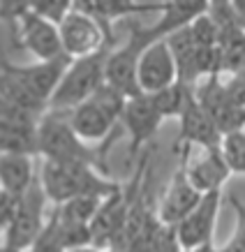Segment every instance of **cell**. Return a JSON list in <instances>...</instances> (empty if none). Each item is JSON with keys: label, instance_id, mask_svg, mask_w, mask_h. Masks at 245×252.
<instances>
[{"label": "cell", "instance_id": "14", "mask_svg": "<svg viewBox=\"0 0 245 252\" xmlns=\"http://www.w3.org/2000/svg\"><path fill=\"white\" fill-rule=\"evenodd\" d=\"M5 67L14 74L16 79H21L23 84L28 86L39 99H44L46 104L51 102L56 88L61 86V79L65 74V69L69 67L72 58H58V61L49 63H35V65H14L9 61H0Z\"/></svg>", "mask_w": 245, "mask_h": 252}, {"label": "cell", "instance_id": "11", "mask_svg": "<svg viewBox=\"0 0 245 252\" xmlns=\"http://www.w3.org/2000/svg\"><path fill=\"white\" fill-rule=\"evenodd\" d=\"M181 151V164L185 167L187 181L194 185V190L201 194L208 192H220L224 181L231 176L229 167L222 158V151H201V155L190 158V148H178Z\"/></svg>", "mask_w": 245, "mask_h": 252}, {"label": "cell", "instance_id": "30", "mask_svg": "<svg viewBox=\"0 0 245 252\" xmlns=\"http://www.w3.org/2000/svg\"><path fill=\"white\" fill-rule=\"evenodd\" d=\"M181 252H217V248L213 243H206V245H201V248H192V250H181Z\"/></svg>", "mask_w": 245, "mask_h": 252}, {"label": "cell", "instance_id": "7", "mask_svg": "<svg viewBox=\"0 0 245 252\" xmlns=\"http://www.w3.org/2000/svg\"><path fill=\"white\" fill-rule=\"evenodd\" d=\"M194 99L201 107V111L215 123V127L220 130L222 137L245 130V111H241L229 99L227 86L224 81H220V74L204 79L194 88Z\"/></svg>", "mask_w": 245, "mask_h": 252}, {"label": "cell", "instance_id": "21", "mask_svg": "<svg viewBox=\"0 0 245 252\" xmlns=\"http://www.w3.org/2000/svg\"><path fill=\"white\" fill-rule=\"evenodd\" d=\"M151 97H153L155 107H157V111L162 114V118H178V121H181V116H183L185 111L190 109L192 102H194V88L176 81L174 86L155 93Z\"/></svg>", "mask_w": 245, "mask_h": 252}, {"label": "cell", "instance_id": "25", "mask_svg": "<svg viewBox=\"0 0 245 252\" xmlns=\"http://www.w3.org/2000/svg\"><path fill=\"white\" fill-rule=\"evenodd\" d=\"M28 252H67L61 241V231H58V220L54 213H49L44 227L39 231V236L35 238V243L31 245Z\"/></svg>", "mask_w": 245, "mask_h": 252}, {"label": "cell", "instance_id": "8", "mask_svg": "<svg viewBox=\"0 0 245 252\" xmlns=\"http://www.w3.org/2000/svg\"><path fill=\"white\" fill-rule=\"evenodd\" d=\"M178 81V67L167 39L146 49L137 65V88L141 95H155Z\"/></svg>", "mask_w": 245, "mask_h": 252}, {"label": "cell", "instance_id": "1", "mask_svg": "<svg viewBox=\"0 0 245 252\" xmlns=\"http://www.w3.org/2000/svg\"><path fill=\"white\" fill-rule=\"evenodd\" d=\"M37 155L46 162H62V164H86L109 174L104 151L91 148L74 134L69 127L65 111H46L37 123Z\"/></svg>", "mask_w": 245, "mask_h": 252}, {"label": "cell", "instance_id": "28", "mask_svg": "<svg viewBox=\"0 0 245 252\" xmlns=\"http://www.w3.org/2000/svg\"><path fill=\"white\" fill-rule=\"evenodd\" d=\"M16 201H19V199L7 194V192L0 188V238L5 236L9 222H12V215H14V211H16ZM0 243H2V241H0Z\"/></svg>", "mask_w": 245, "mask_h": 252}, {"label": "cell", "instance_id": "17", "mask_svg": "<svg viewBox=\"0 0 245 252\" xmlns=\"http://www.w3.org/2000/svg\"><path fill=\"white\" fill-rule=\"evenodd\" d=\"M35 183H37V171H35L32 155L26 153L0 155V188L7 194L21 199Z\"/></svg>", "mask_w": 245, "mask_h": 252}, {"label": "cell", "instance_id": "22", "mask_svg": "<svg viewBox=\"0 0 245 252\" xmlns=\"http://www.w3.org/2000/svg\"><path fill=\"white\" fill-rule=\"evenodd\" d=\"M102 197H92V194H86V197H77L69 199L65 204L54 208V213L61 218L62 222H74V224H88L95 220V215L100 211Z\"/></svg>", "mask_w": 245, "mask_h": 252}, {"label": "cell", "instance_id": "20", "mask_svg": "<svg viewBox=\"0 0 245 252\" xmlns=\"http://www.w3.org/2000/svg\"><path fill=\"white\" fill-rule=\"evenodd\" d=\"M217 58H220V77L229 74L236 77L245 69V31H231L217 42Z\"/></svg>", "mask_w": 245, "mask_h": 252}, {"label": "cell", "instance_id": "12", "mask_svg": "<svg viewBox=\"0 0 245 252\" xmlns=\"http://www.w3.org/2000/svg\"><path fill=\"white\" fill-rule=\"evenodd\" d=\"M201 192L194 190V185L187 181L185 167L178 164V169L174 171L171 181H169L167 190L162 192L160 204H157V220L162 224L176 227L178 222L187 218V215L197 208V204L201 201Z\"/></svg>", "mask_w": 245, "mask_h": 252}, {"label": "cell", "instance_id": "10", "mask_svg": "<svg viewBox=\"0 0 245 252\" xmlns=\"http://www.w3.org/2000/svg\"><path fill=\"white\" fill-rule=\"evenodd\" d=\"M162 121L164 118L157 111L151 95H134L127 99V107L122 114V125L130 134V158H137L139 151L155 137Z\"/></svg>", "mask_w": 245, "mask_h": 252}, {"label": "cell", "instance_id": "15", "mask_svg": "<svg viewBox=\"0 0 245 252\" xmlns=\"http://www.w3.org/2000/svg\"><path fill=\"white\" fill-rule=\"evenodd\" d=\"M74 7H79L81 12L92 16V19L114 37V31H111L114 21H122V19H130V16L137 19V16L151 14V12H157V14H160L162 7H164V2H141V0H81V2H74Z\"/></svg>", "mask_w": 245, "mask_h": 252}, {"label": "cell", "instance_id": "16", "mask_svg": "<svg viewBox=\"0 0 245 252\" xmlns=\"http://www.w3.org/2000/svg\"><path fill=\"white\" fill-rule=\"evenodd\" d=\"M181 130H178V148H201V151H220L222 148V134L215 127V123L208 118L197 99L190 109L181 116Z\"/></svg>", "mask_w": 245, "mask_h": 252}, {"label": "cell", "instance_id": "31", "mask_svg": "<svg viewBox=\"0 0 245 252\" xmlns=\"http://www.w3.org/2000/svg\"><path fill=\"white\" fill-rule=\"evenodd\" d=\"M69 252H104V250L95 248V245H86V248H77V250H69Z\"/></svg>", "mask_w": 245, "mask_h": 252}, {"label": "cell", "instance_id": "26", "mask_svg": "<svg viewBox=\"0 0 245 252\" xmlns=\"http://www.w3.org/2000/svg\"><path fill=\"white\" fill-rule=\"evenodd\" d=\"M31 7L42 19L51 21L54 26H61L65 16L72 12L74 2H69V0H31Z\"/></svg>", "mask_w": 245, "mask_h": 252}, {"label": "cell", "instance_id": "34", "mask_svg": "<svg viewBox=\"0 0 245 252\" xmlns=\"http://www.w3.org/2000/svg\"><path fill=\"white\" fill-rule=\"evenodd\" d=\"M104 252H122V250H118V248H107Z\"/></svg>", "mask_w": 245, "mask_h": 252}, {"label": "cell", "instance_id": "23", "mask_svg": "<svg viewBox=\"0 0 245 252\" xmlns=\"http://www.w3.org/2000/svg\"><path fill=\"white\" fill-rule=\"evenodd\" d=\"M220 151L231 174H245V130L227 134Z\"/></svg>", "mask_w": 245, "mask_h": 252}, {"label": "cell", "instance_id": "27", "mask_svg": "<svg viewBox=\"0 0 245 252\" xmlns=\"http://www.w3.org/2000/svg\"><path fill=\"white\" fill-rule=\"evenodd\" d=\"M229 201L236 213V229H234V236L222 248H217V252H245V204L234 194L229 197Z\"/></svg>", "mask_w": 245, "mask_h": 252}, {"label": "cell", "instance_id": "19", "mask_svg": "<svg viewBox=\"0 0 245 252\" xmlns=\"http://www.w3.org/2000/svg\"><path fill=\"white\" fill-rule=\"evenodd\" d=\"M37 155V127L0 118V155Z\"/></svg>", "mask_w": 245, "mask_h": 252}, {"label": "cell", "instance_id": "35", "mask_svg": "<svg viewBox=\"0 0 245 252\" xmlns=\"http://www.w3.org/2000/svg\"><path fill=\"white\" fill-rule=\"evenodd\" d=\"M132 252H146V250H132Z\"/></svg>", "mask_w": 245, "mask_h": 252}, {"label": "cell", "instance_id": "3", "mask_svg": "<svg viewBox=\"0 0 245 252\" xmlns=\"http://www.w3.org/2000/svg\"><path fill=\"white\" fill-rule=\"evenodd\" d=\"M109 51H111V46L95 56L77 58V61L69 63V67L65 69V74L61 79V86L56 88L54 97L49 102V109L51 111H69L100 91L107 84Z\"/></svg>", "mask_w": 245, "mask_h": 252}, {"label": "cell", "instance_id": "9", "mask_svg": "<svg viewBox=\"0 0 245 252\" xmlns=\"http://www.w3.org/2000/svg\"><path fill=\"white\" fill-rule=\"evenodd\" d=\"M220 204H222V190L208 192V194L201 197L197 208L176 224L178 243H181L183 250H192V248H201L206 243H213V231H215V222H217Z\"/></svg>", "mask_w": 245, "mask_h": 252}, {"label": "cell", "instance_id": "13", "mask_svg": "<svg viewBox=\"0 0 245 252\" xmlns=\"http://www.w3.org/2000/svg\"><path fill=\"white\" fill-rule=\"evenodd\" d=\"M65 114H67L69 127L74 130V134H77L84 144L97 141V144H104V148L111 144V137H114L118 123H116L95 99H86L79 107L69 109Z\"/></svg>", "mask_w": 245, "mask_h": 252}, {"label": "cell", "instance_id": "18", "mask_svg": "<svg viewBox=\"0 0 245 252\" xmlns=\"http://www.w3.org/2000/svg\"><path fill=\"white\" fill-rule=\"evenodd\" d=\"M0 95L5 99H9L14 107H19L26 114L35 116V118H42V116L49 111V104L44 99H39L35 93L23 84L21 79H16L12 72H9L2 63H0Z\"/></svg>", "mask_w": 245, "mask_h": 252}, {"label": "cell", "instance_id": "29", "mask_svg": "<svg viewBox=\"0 0 245 252\" xmlns=\"http://www.w3.org/2000/svg\"><path fill=\"white\" fill-rule=\"evenodd\" d=\"M231 9H234V14H236L238 26L245 31V0H234V2H231Z\"/></svg>", "mask_w": 245, "mask_h": 252}, {"label": "cell", "instance_id": "6", "mask_svg": "<svg viewBox=\"0 0 245 252\" xmlns=\"http://www.w3.org/2000/svg\"><path fill=\"white\" fill-rule=\"evenodd\" d=\"M46 201L49 199H46L37 178V183L16 201V211L12 215V222H9L5 236H2V243L14 248V250H23V252L31 250V245L35 243V238L39 236V231H42L46 222L44 218Z\"/></svg>", "mask_w": 245, "mask_h": 252}, {"label": "cell", "instance_id": "4", "mask_svg": "<svg viewBox=\"0 0 245 252\" xmlns=\"http://www.w3.org/2000/svg\"><path fill=\"white\" fill-rule=\"evenodd\" d=\"M12 39L19 49L31 51L37 63H49V61H58L65 58L62 51V42H61V31L58 26H54L51 21L42 19L39 14H35L28 2V9L23 12L16 23L9 28Z\"/></svg>", "mask_w": 245, "mask_h": 252}, {"label": "cell", "instance_id": "32", "mask_svg": "<svg viewBox=\"0 0 245 252\" xmlns=\"http://www.w3.org/2000/svg\"><path fill=\"white\" fill-rule=\"evenodd\" d=\"M0 252H23V250H14V248H9V245L0 243Z\"/></svg>", "mask_w": 245, "mask_h": 252}, {"label": "cell", "instance_id": "24", "mask_svg": "<svg viewBox=\"0 0 245 252\" xmlns=\"http://www.w3.org/2000/svg\"><path fill=\"white\" fill-rule=\"evenodd\" d=\"M54 213V211H51ZM56 215V213H54ZM58 231H61V241L65 245V250H77V248H86V245H92V234L88 224H74V222H62L58 215Z\"/></svg>", "mask_w": 245, "mask_h": 252}, {"label": "cell", "instance_id": "33", "mask_svg": "<svg viewBox=\"0 0 245 252\" xmlns=\"http://www.w3.org/2000/svg\"><path fill=\"white\" fill-rule=\"evenodd\" d=\"M236 77H238V79H241V81H243V84H245V69H243V72H241V74H236Z\"/></svg>", "mask_w": 245, "mask_h": 252}, {"label": "cell", "instance_id": "5", "mask_svg": "<svg viewBox=\"0 0 245 252\" xmlns=\"http://www.w3.org/2000/svg\"><path fill=\"white\" fill-rule=\"evenodd\" d=\"M58 31H61L62 51L72 61L95 56L116 44V39L102 28L100 23L86 12H81L79 7H72V12L65 16V21L58 26Z\"/></svg>", "mask_w": 245, "mask_h": 252}, {"label": "cell", "instance_id": "2", "mask_svg": "<svg viewBox=\"0 0 245 252\" xmlns=\"http://www.w3.org/2000/svg\"><path fill=\"white\" fill-rule=\"evenodd\" d=\"M37 178L46 199L54 201L56 206H61L69 199L86 197V194L107 199L122 188L116 181H111L107 174H102V171L92 167L62 164V162H46V160H42Z\"/></svg>", "mask_w": 245, "mask_h": 252}]
</instances>
